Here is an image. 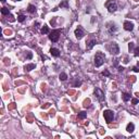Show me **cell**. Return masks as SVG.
Returning a JSON list of instances; mask_svg holds the SVG:
<instances>
[{"mask_svg": "<svg viewBox=\"0 0 139 139\" xmlns=\"http://www.w3.org/2000/svg\"><path fill=\"white\" fill-rule=\"evenodd\" d=\"M101 75H102V76H110V72L105 70V71H103L102 73H101Z\"/></svg>", "mask_w": 139, "mask_h": 139, "instance_id": "24", "label": "cell"}, {"mask_svg": "<svg viewBox=\"0 0 139 139\" xmlns=\"http://www.w3.org/2000/svg\"><path fill=\"white\" fill-rule=\"evenodd\" d=\"M123 70H124V68H122V66H119V72H122V71H123Z\"/></svg>", "mask_w": 139, "mask_h": 139, "instance_id": "36", "label": "cell"}, {"mask_svg": "<svg viewBox=\"0 0 139 139\" xmlns=\"http://www.w3.org/2000/svg\"><path fill=\"white\" fill-rule=\"evenodd\" d=\"M49 33V27L47 25H44L43 28H41V34L45 35V34H48Z\"/></svg>", "mask_w": 139, "mask_h": 139, "instance_id": "17", "label": "cell"}, {"mask_svg": "<svg viewBox=\"0 0 139 139\" xmlns=\"http://www.w3.org/2000/svg\"><path fill=\"white\" fill-rule=\"evenodd\" d=\"M128 62V59H127V58H125V59H124V63H127Z\"/></svg>", "mask_w": 139, "mask_h": 139, "instance_id": "37", "label": "cell"}, {"mask_svg": "<svg viewBox=\"0 0 139 139\" xmlns=\"http://www.w3.org/2000/svg\"><path fill=\"white\" fill-rule=\"evenodd\" d=\"M15 1H21V0H15Z\"/></svg>", "mask_w": 139, "mask_h": 139, "instance_id": "40", "label": "cell"}, {"mask_svg": "<svg viewBox=\"0 0 139 139\" xmlns=\"http://www.w3.org/2000/svg\"><path fill=\"white\" fill-rule=\"evenodd\" d=\"M105 7L108 9V11L111 12V13H113V12H115L117 10V4L114 0H109V1H107V2H105Z\"/></svg>", "mask_w": 139, "mask_h": 139, "instance_id": "3", "label": "cell"}, {"mask_svg": "<svg viewBox=\"0 0 139 139\" xmlns=\"http://www.w3.org/2000/svg\"><path fill=\"white\" fill-rule=\"evenodd\" d=\"M60 7H61V8H62V7H65V8H68V1H66V0H65V1H64V2H62V3H61V4H60Z\"/></svg>", "mask_w": 139, "mask_h": 139, "instance_id": "28", "label": "cell"}, {"mask_svg": "<svg viewBox=\"0 0 139 139\" xmlns=\"http://www.w3.org/2000/svg\"><path fill=\"white\" fill-rule=\"evenodd\" d=\"M96 44H97L96 39H91V40H89L88 43H86V47H87V49H91Z\"/></svg>", "mask_w": 139, "mask_h": 139, "instance_id": "10", "label": "cell"}, {"mask_svg": "<svg viewBox=\"0 0 139 139\" xmlns=\"http://www.w3.org/2000/svg\"><path fill=\"white\" fill-rule=\"evenodd\" d=\"M54 114H56V111H54V110L50 111V116H54Z\"/></svg>", "mask_w": 139, "mask_h": 139, "instance_id": "32", "label": "cell"}, {"mask_svg": "<svg viewBox=\"0 0 139 139\" xmlns=\"http://www.w3.org/2000/svg\"><path fill=\"white\" fill-rule=\"evenodd\" d=\"M60 34H61V29H54V31L50 32V34H49V39L51 40L52 43H57L60 38Z\"/></svg>", "mask_w": 139, "mask_h": 139, "instance_id": "2", "label": "cell"}, {"mask_svg": "<svg viewBox=\"0 0 139 139\" xmlns=\"http://www.w3.org/2000/svg\"><path fill=\"white\" fill-rule=\"evenodd\" d=\"M26 119L28 121V123H32V122H33V119H32V114H29V116L27 117V119Z\"/></svg>", "mask_w": 139, "mask_h": 139, "instance_id": "30", "label": "cell"}, {"mask_svg": "<svg viewBox=\"0 0 139 139\" xmlns=\"http://www.w3.org/2000/svg\"><path fill=\"white\" fill-rule=\"evenodd\" d=\"M74 94V90H71V91H68V95H73Z\"/></svg>", "mask_w": 139, "mask_h": 139, "instance_id": "38", "label": "cell"}, {"mask_svg": "<svg viewBox=\"0 0 139 139\" xmlns=\"http://www.w3.org/2000/svg\"><path fill=\"white\" fill-rule=\"evenodd\" d=\"M138 102H139L138 99H135V98H134V99H131V103H133V104H137Z\"/></svg>", "mask_w": 139, "mask_h": 139, "instance_id": "29", "label": "cell"}, {"mask_svg": "<svg viewBox=\"0 0 139 139\" xmlns=\"http://www.w3.org/2000/svg\"><path fill=\"white\" fill-rule=\"evenodd\" d=\"M103 116H104V119L107 123H111L114 119V112L111 110H105L103 112Z\"/></svg>", "mask_w": 139, "mask_h": 139, "instance_id": "4", "label": "cell"}, {"mask_svg": "<svg viewBox=\"0 0 139 139\" xmlns=\"http://www.w3.org/2000/svg\"><path fill=\"white\" fill-rule=\"evenodd\" d=\"M104 59H105L104 54L101 51H98L96 53V56H95V65H96L97 68L101 66L103 64V62H104Z\"/></svg>", "mask_w": 139, "mask_h": 139, "instance_id": "1", "label": "cell"}, {"mask_svg": "<svg viewBox=\"0 0 139 139\" xmlns=\"http://www.w3.org/2000/svg\"><path fill=\"white\" fill-rule=\"evenodd\" d=\"M25 19H26V16H25V15L21 14V15H19V17H17V21L22 23V22H24V21H25Z\"/></svg>", "mask_w": 139, "mask_h": 139, "instance_id": "20", "label": "cell"}, {"mask_svg": "<svg viewBox=\"0 0 139 139\" xmlns=\"http://www.w3.org/2000/svg\"><path fill=\"white\" fill-rule=\"evenodd\" d=\"M108 28H109V31H110V33H113V32H115L116 31V26H115V24H112V23H109L108 24Z\"/></svg>", "mask_w": 139, "mask_h": 139, "instance_id": "14", "label": "cell"}, {"mask_svg": "<svg viewBox=\"0 0 139 139\" xmlns=\"http://www.w3.org/2000/svg\"><path fill=\"white\" fill-rule=\"evenodd\" d=\"M84 107H85V108L90 107V99H86L85 101H84Z\"/></svg>", "mask_w": 139, "mask_h": 139, "instance_id": "21", "label": "cell"}, {"mask_svg": "<svg viewBox=\"0 0 139 139\" xmlns=\"http://www.w3.org/2000/svg\"><path fill=\"white\" fill-rule=\"evenodd\" d=\"M108 49L112 54H119V47L116 43H111L108 46Z\"/></svg>", "mask_w": 139, "mask_h": 139, "instance_id": "5", "label": "cell"}, {"mask_svg": "<svg viewBox=\"0 0 139 139\" xmlns=\"http://www.w3.org/2000/svg\"><path fill=\"white\" fill-rule=\"evenodd\" d=\"M50 53H51L53 57H56V58L60 57V50H59V49H57V48H51V49H50Z\"/></svg>", "mask_w": 139, "mask_h": 139, "instance_id": "9", "label": "cell"}, {"mask_svg": "<svg viewBox=\"0 0 139 139\" xmlns=\"http://www.w3.org/2000/svg\"><path fill=\"white\" fill-rule=\"evenodd\" d=\"M4 34H6V35H10V34H12V32L10 31V29H7V31H4Z\"/></svg>", "mask_w": 139, "mask_h": 139, "instance_id": "31", "label": "cell"}, {"mask_svg": "<svg viewBox=\"0 0 139 139\" xmlns=\"http://www.w3.org/2000/svg\"><path fill=\"white\" fill-rule=\"evenodd\" d=\"M15 107H16V105H15V103H10V104H9V107H8V109H9V110H13V109H15Z\"/></svg>", "mask_w": 139, "mask_h": 139, "instance_id": "23", "label": "cell"}, {"mask_svg": "<svg viewBox=\"0 0 139 139\" xmlns=\"http://www.w3.org/2000/svg\"><path fill=\"white\" fill-rule=\"evenodd\" d=\"M1 14L2 15H10V11H9V9L7 8H1Z\"/></svg>", "mask_w": 139, "mask_h": 139, "instance_id": "15", "label": "cell"}, {"mask_svg": "<svg viewBox=\"0 0 139 139\" xmlns=\"http://www.w3.org/2000/svg\"><path fill=\"white\" fill-rule=\"evenodd\" d=\"M50 24H51V25H54V24H56V19H53V20L50 21Z\"/></svg>", "mask_w": 139, "mask_h": 139, "instance_id": "33", "label": "cell"}, {"mask_svg": "<svg viewBox=\"0 0 139 139\" xmlns=\"http://www.w3.org/2000/svg\"><path fill=\"white\" fill-rule=\"evenodd\" d=\"M27 11H28L29 13H35V12H36V7L33 6V4H29L28 9H27Z\"/></svg>", "mask_w": 139, "mask_h": 139, "instance_id": "16", "label": "cell"}, {"mask_svg": "<svg viewBox=\"0 0 139 139\" xmlns=\"http://www.w3.org/2000/svg\"><path fill=\"white\" fill-rule=\"evenodd\" d=\"M1 2H6V0H1Z\"/></svg>", "mask_w": 139, "mask_h": 139, "instance_id": "39", "label": "cell"}, {"mask_svg": "<svg viewBox=\"0 0 139 139\" xmlns=\"http://www.w3.org/2000/svg\"><path fill=\"white\" fill-rule=\"evenodd\" d=\"M95 96L97 97V99L99 100L100 102L104 101V92H103L100 88H96V89H95Z\"/></svg>", "mask_w": 139, "mask_h": 139, "instance_id": "6", "label": "cell"}, {"mask_svg": "<svg viewBox=\"0 0 139 139\" xmlns=\"http://www.w3.org/2000/svg\"><path fill=\"white\" fill-rule=\"evenodd\" d=\"M49 107H50V104H49V103H47L46 105H43V109H47V108H49Z\"/></svg>", "mask_w": 139, "mask_h": 139, "instance_id": "34", "label": "cell"}, {"mask_svg": "<svg viewBox=\"0 0 139 139\" xmlns=\"http://www.w3.org/2000/svg\"><path fill=\"white\" fill-rule=\"evenodd\" d=\"M26 58H27L28 60H31L32 58H33V53H32L31 51H27L26 52Z\"/></svg>", "mask_w": 139, "mask_h": 139, "instance_id": "22", "label": "cell"}, {"mask_svg": "<svg viewBox=\"0 0 139 139\" xmlns=\"http://www.w3.org/2000/svg\"><path fill=\"white\" fill-rule=\"evenodd\" d=\"M84 29L80 27V26H78L76 29H75V36H76L77 39H82L83 37H84Z\"/></svg>", "mask_w": 139, "mask_h": 139, "instance_id": "7", "label": "cell"}, {"mask_svg": "<svg viewBox=\"0 0 139 139\" xmlns=\"http://www.w3.org/2000/svg\"><path fill=\"white\" fill-rule=\"evenodd\" d=\"M124 29L128 32H131L134 29V23L129 22V21H125L124 22Z\"/></svg>", "mask_w": 139, "mask_h": 139, "instance_id": "8", "label": "cell"}, {"mask_svg": "<svg viewBox=\"0 0 139 139\" xmlns=\"http://www.w3.org/2000/svg\"><path fill=\"white\" fill-rule=\"evenodd\" d=\"M35 68H36V65H35L34 63H31V64H26V65L24 66V70H25V72H31L32 70H34Z\"/></svg>", "mask_w": 139, "mask_h": 139, "instance_id": "11", "label": "cell"}, {"mask_svg": "<svg viewBox=\"0 0 139 139\" xmlns=\"http://www.w3.org/2000/svg\"><path fill=\"white\" fill-rule=\"evenodd\" d=\"M133 70H134V72H136V73H138V72H139V68H136V66H135V68H134Z\"/></svg>", "mask_w": 139, "mask_h": 139, "instance_id": "35", "label": "cell"}, {"mask_svg": "<svg viewBox=\"0 0 139 139\" xmlns=\"http://www.w3.org/2000/svg\"><path fill=\"white\" fill-rule=\"evenodd\" d=\"M59 78H60V80H63V82H64V80L68 79V75H66L65 73H61L60 74V76H59Z\"/></svg>", "mask_w": 139, "mask_h": 139, "instance_id": "19", "label": "cell"}, {"mask_svg": "<svg viewBox=\"0 0 139 139\" xmlns=\"http://www.w3.org/2000/svg\"><path fill=\"white\" fill-rule=\"evenodd\" d=\"M134 43H129L128 44V49H129V51H131V50H134Z\"/></svg>", "mask_w": 139, "mask_h": 139, "instance_id": "25", "label": "cell"}, {"mask_svg": "<svg viewBox=\"0 0 139 139\" xmlns=\"http://www.w3.org/2000/svg\"><path fill=\"white\" fill-rule=\"evenodd\" d=\"M126 131H127L128 133H133V131H135V125H134L133 123H128L127 126H126Z\"/></svg>", "mask_w": 139, "mask_h": 139, "instance_id": "12", "label": "cell"}, {"mask_svg": "<svg viewBox=\"0 0 139 139\" xmlns=\"http://www.w3.org/2000/svg\"><path fill=\"white\" fill-rule=\"evenodd\" d=\"M122 98H123V100H124L125 102H127V101L131 100V95L127 94V92H123V94H122Z\"/></svg>", "mask_w": 139, "mask_h": 139, "instance_id": "13", "label": "cell"}, {"mask_svg": "<svg viewBox=\"0 0 139 139\" xmlns=\"http://www.w3.org/2000/svg\"><path fill=\"white\" fill-rule=\"evenodd\" d=\"M86 116H87V113H86V112H84V111H82V112H79V113H78V119H86Z\"/></svg>", "mask_w": 139, "mask_h": 139, "instance_id": "18", "label": "cell"}, {"mask_svg": "<svg viewBox=\"0 0 139 139\" xmlns=\"http://www.w3.org/2000/svg\"><path fill=\"white\" fill-rule=\"evenodd\" d=\"M82 85V82H80V80H76V82L74 83V86H75V87H78V86H80Z\"/></svg>", "mask_w": 139, "mask_h": 139, "instance_id": "27", "label": "cell"}, {"mask_svg": "<svg viewBox=\"0 0 139 139\" xmlns=\"http://www.w3.org/2000/svg\"><path fill=\"white\" fill-rule=\"evenodd\" d=\"M134 56H135V57H138L139 56V48H136L134 50Z\"/></svg>", "mask_w": 139, "mask_h": 139, "instance_id": "26", "label": "cell"}]
</instances>
